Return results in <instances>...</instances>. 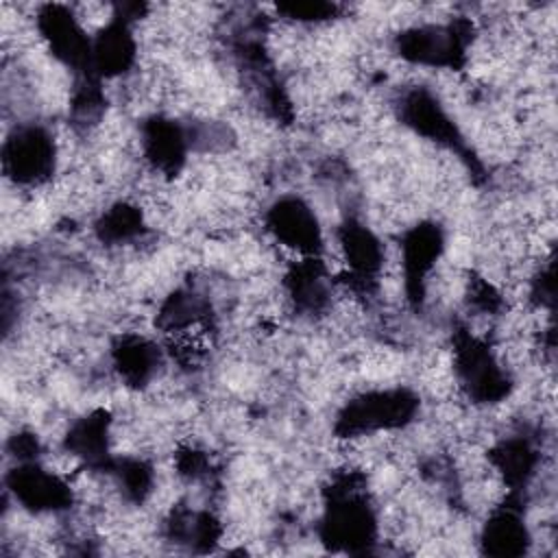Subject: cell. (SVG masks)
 Wrapping results in <instances>:
<instances>
[{"instance_id": "1", "label": "cell", "mask_w": 558, "mask_h": 558, "mask_svg": "<svg viewBox=\"0 0 558 558\" xmlns=\"http://www.w3.org/2000/svg\"><path fill=\"white\" fill-rule=\"evenodd\" d=\"M57 148L52 137L41 129H22L15 133V140L7 142L4 148V168L15 177V183H41L48 181L54 170Z\"/></svg>"}]
</instances>
